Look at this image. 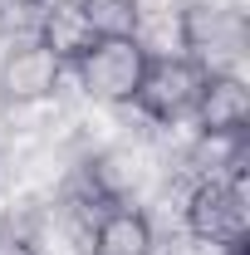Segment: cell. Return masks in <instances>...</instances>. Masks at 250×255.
Here are the masks:
<instances>
[{"mask_svg":"<svg viewBox=\"0 0 250 255\" xmlns=\"http://www.w3.org/2000/svg\"><path fill=\"white\" fill-rule=\"evenodd\" d=\"M201 79H206V74L191 59H172V54H167V59H147L132 103H137L147 118H157V123H182V118L196 113Z\"/></svg>","mask_w":250,"mask_h":255,"instance_id":"obj_1","label":"cell"},{"mask_svg":"<svg viewBox=\"0 0 250 255\" xmlns=\"http://www.w3.org/2000/svg\"><path fill=\"white\" fill-rule=\"evenodd\" d=\"M142 69H147V49L137 39H98L79 59V79L103 103H132Z\"/></svg>","mask_w":250,"mask_h":255,"instance_id":"obj_2","label":"cell"},{"mask_svg":"<svg viewBox=\"0 0 250 255\" xmlns=\"http://www.w3.org/2000/svg\"><path fill=\"white\" fill-rule=\"evenodd\" d=\"M182 44H187V59L201 74H226L221 64H231L246 49V20L236 10H211V5H196L182 15Z\"/></svg>","mask_w":250,"mask_h":255,"instance_id":"obj_3","label":"cell"},{"mask_svg":"<svg viewBox=\"0 0 250 255\" xmlns=\"http://www.w3.org/2000/svg\"><path fill=\"white\" fill-rule=\"evenodd\" d=\"M187 226L196 241H211V246H236L246 241V191L241 182H201L187 201Z\"/></svg>","mask_w":250,"mask_h":255,"instance_id":"obj_4","label":"cell"},{"mask_svg":"<svg viewBox=\"0 0 250 255\" xmlns=\"http://www.w3.org/2000/svg\"><path fill=\"white\" fill-rule=\"evenodd\" d=\"M196 118H201V132H211V137L246 132L250 128V89L236 74H206L201 98H196Z\"/></svg>","mask_w":250,"mask_h":255,"instance_id":"obj_5","label":"cell"},{"mask_svg":"<svg viewBox=\"0 0 250 255\" xmlns=\"http://www.w3.org/2000/svg\"><path fill=\"white\" fill-rule=\"evenodd\" d=\"M0 89L10 98H20V103H30V98H44L59 89V59L34 39V44H20V49H10V59L0 69Z\"/></svg>","mask_w":250,"mask_h":255,"instance_id":"obj_6","label":"cell"},{"mask_svg":"<svg viewBox=\"0 0 250 255\" xmlns=\"http://www.w3.org/2000/svg\"><path fill=\"white\" fill-rule=\"evenodd\" d=\"M39 44H44L59 64H79L98 44V34L89 30L79 0H54V5L44 10V20H39Z\"/></svg>","mask_w":250,"mask_h":255,"instance_id":"obj_7","label":"cell"},{"mask_svg":"<svg viewBox=\"0 0 250 255\" xmlns=\"http://www.w3.org/2000/svg\"><path fill=\"white\" fill-rule=\"evenodd\" d=\"M89 255H152V226L132 206H108L94 221Z\"/></svg>","mask_w":250,"mask_h":255,"instance_id":"obj_8","label":"cell"},{"mask_svg":"<svg viewBox=\"0 0 250 255\" xmlns=\"http://www.w3.org/2000/svg\"><path fill=\"white\" fill-rule=\"evenodd\" d=\"M79 10L98 39H132L137 20H142L137 0H79Z\"/></svg>","mask_w":250,"mask_h":255,"instance_id":"obj_9","label":"cell"},{"mask_svg":"<svg viewBox=\"0 0 250 255\" xmlns=\"http://www.w3.org/2000/svg\"><path fill=\"white\" fill-rule=\"evenodd\" d=\"M0 255H34L25 236H15L10 226H0Z\"/></svg>","mask_w":250,"mask_h":255,"instance_id":"obj_10","label":"cell"},{"mask_svg":"<svg viewBox=\"0 0 250 255\" xmlns=\"http://www.w3.org/2000/svg\"><path fill=\"white\" fill-rule=\"evenodd\" d=\"M226 255H250V251H246V241H236V246H226Z\"/></svg>","mask_w":250,"mask_h":255,"instance_id":"obj_11","label":"cell"},{"mask_svg":"<svg viewBox=\"0 0 250 255\" xmlns=\"http://www.w3.org/2000/svg\"><path fill=\"white\" fill-rule=\"evenodd\" d=\"M15 5H44V0H15Z\"/></svg>","mask_w":250,"mask_h":255,"instance_id":"obj_12","label":"cell"}]
</instances>
